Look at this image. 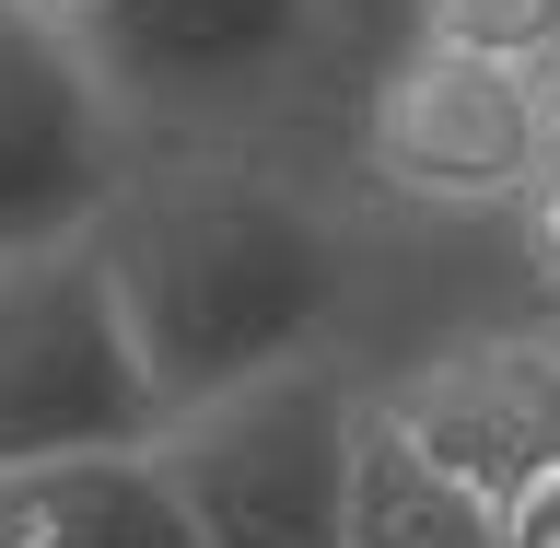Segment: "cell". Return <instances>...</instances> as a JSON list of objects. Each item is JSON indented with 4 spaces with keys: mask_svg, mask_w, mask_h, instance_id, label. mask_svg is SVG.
Instances as JSON below:
<instances>
[{
    "mask_svg": "<svg viewBox=\"0 0 560 548\" xmlns=\"http://www.w3.org/2000/svg\"><path fill=\"white\" fill-rule=\"evenodd\" d=\"M117 199V94H105L59 12L0 0V257L94 234Z\"/></svg>",
    "mask_w": 560,
    "mask_h": 548,
    "instance_id": "4",
    "label": "cell"
},
{
    "mask_svg": "<svg viewBox=\"0 0 560 548\" xmlns=\"http://www.w3.org/2000/svg\"><path fill=\"white\" fill-rule=\"evenodd\" d=\"M502 548H560V455L502 502Z\"/></svg>",
    "mask_w": 560,
    "mask_h": 548,
    "instance_id": "12",
    "label": "cell"
},
{
    "mask_svg": "<svg viewBox=\"0 0 560 548\" xmlns=\"http://www.w3.org/2000/svg\"><path fill=\"white\" fill-rule=\"evenodd\" d=\"M350 444H362V397L304 350V362H269V374L175 409L152 432V467L199 548H339Z\"/></svg>",
    "mask_w": 560,
    "mask_h": 548,
    "instance_id": "2",
    "label": "cell"
},
{
    "mask_svg": "<svg viewBox=\"0 0 560 548\" xmlns=\"http://www.w3.org/2000/svg\"><path fill=\"white\" fill-rule=\"evenodd\" d=\"M362 164H374L385 187H409V199H514L525 175L549 164V129H537V70L420 47L409 70H385V82H374Z\"/></svg>",
    "mask_w": 560,
    "mask_h": 548,
    "instance_id": "5",
    "label": "cell"
},
{
    "mask_svg": "<svg viewBox=\"0 0 560 548\" xmlns=\"http://www.w3.org/2000/svg\"><path fill=\"white\" fill-rule=\"evenodd\" d=\"M385 420H397L455 490H479L490 514H502L560 455V339H455L385 397Z\"/></svg>",
    "mask_w": 560,
    "mask_h": 548,
    "instance_id": "6",
    "label": "cell"
},
{
    "mask_svg": "<svg viewBox=\"0 0 560 548\" xmlns=\"http://www.w3.org/2000/svg\"><path fill=\"white\" fill-rule=\"evenodd\" d=\"M537 129H549V152H560V59H549V82H537Z\"/></svg>",
    "mask_w": 560,
    "mask_h": 548,
    "instance_id": "13",
    "label": "cell"
},
{
    "mask_svg": "<svg viewBox=\"0 0 560 548\" xmlns=\"http://www.w3.org/2000/svg\"><path fill=\"white\" fill-rule=\"evenodd\" d=\"M420 12H432V47H455V59H502V70L560 59V0H420Z\"/></svg>",
    "mask_w": 560,
    "mask_h": 548,
    "instance_id": "10",
    "label": "cell"
},
{
    "mask_svg": "<svg viewBox=\"0 0 560 548\" xmlns=\"http://www.w3.org/2000/svg\"><path fill=\"white\" fill-rule=\"evenodd\" d=\"M514 210H525V269L549 280V304H560V152L514 187Z\"/></svg>",
    "mask_w": 560,
    "mask_h": 548,
    "instance_id": "11",
    "label": "cell"
},
{
    "mask_svg": "<svg viewBox=\"0 0 560 548\" xmlns=\"http://www.w3.org/2000/svg\"><path fill=\"white\" fill-rule=\"evenodd\" d=\"M0 548H199L152 444L0 467Z\"/></svg>",
    "mask_w": 560,
    "mask_h": 548,
    "instance_id": "8",
    "label": "cell"
},
{
    "mask_svg": "<svg viewBox=\"0 0 560 548\" xmlns=\"http://www.w3.org/2000/svg\"><path fill=\"white\" fill-rule=\"evenodd\" d=\"M152 432H164V397L129 362L94 245L70 234L35 257H0V467L105 455V444H152Z\"/></svg>",
    "mask_w": 560,
    "mask_h": 548,
    "instance_id": "3",
    "label": "cell"
},
{
    "mask_svg": "<svg viewBox=\"0 0 560 548\" xmlns=\"http://www.w3.org/2000/svg\"><path fill=\"white\" fill-rule=\"evenodd\" d=\"M94 269L129 327L140 385L199 409L222 385L304 362L339 315V234L257 164H164L94 210Z\"/></svg>",
    "mask_w": 560,
    "mask_h": 548,
    "instance_id": "1",
    "label": "cell"
},
{
    "mask_svg": "<svg viewBox=\"0 0 560 548\" xmlns=\"http://www.w3.org/2000/svg\"><path fill=\"white\" fill-rule=\"evenodd\" d=\"M59 24L105 94L210 105L234 82H257L269 59H292L315 0H59Z\"/></svg>",
    "mask_w": 560,
    "mask_h": 548,
    "instance_id": "7",
    "label": "cell"
},
{
    "mask_svg": "<svg viewBox=\"0 0 560 548\" xmlns=\"http://www.w3.org/2000/svg\"><path fill=\"white\" fill-rule=\"evenodd\" d=\"M339 548H502V514H490L479 490H455V479H444V467H432V455H420L385 409H362Z\"/></svg>",
    "mask_w": 560,
    "mask_h": 548,
    "instance_id": "9",
    "label": "cell"
}]
</instances>
